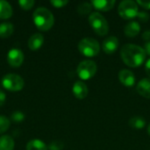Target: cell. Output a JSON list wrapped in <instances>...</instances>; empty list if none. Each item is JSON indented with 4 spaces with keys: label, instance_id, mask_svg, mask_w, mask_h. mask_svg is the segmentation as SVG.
<instances>
[{
    "label": "cell",
    "instance_id": "cell-30",
    "mask_svg": "<svg viewBox=\"0 0 150 150\" xmlns=\"http://www.w3.org/2000/svg\"><path fill=\"white\" fill-rule=\"evenodd\" d=\"M144 50H145V52H146L147 54L150 55V40L147 41L145 43V45H144Z\"/></svg>",
    "mask_w": 150,
    "mask_h": 150
},
{
    "label": "cell",
    "instance_id": "cell-31",
    "mask_svg": "<svg viewBox=\"0 0 150 150\" xmlns=\"http://www.w3.org/2000/svg\"><path fill=\"white\" fill-rule=\"evenodd\" d=\"M142 39L149 41L150 40V31H145L142 34Z\"/></svg>",
    "mask_w": 150,
    "mask_h": 150
},
{
    "label": "cell",
    "instance_id": "cell-11",
    "mask_svg": "<svg viewBox=\"0 0 150 150\" xmlns=\"http://www.w3.org/2000/svg\"><path fill=\"white\" fill-rule=\"evenodd\" d=\"M72 91H73V93L76 98L83 99L88 95V87L83 82L77 81L74 83L73 88H72Z\"/></svg>",
    "mask_w": 150,
    "mask_h": 150
},
{
    "label": "cell",
    "instance_id": "cell-9",
    "mask_svg": "<svg viewBox=\"0 0 150 150\" xmlns=\"http://www.w3.org/2000/svg\"><path fill=\"white\" fill-rule=\"evenodd\" d=\"M119 79L120 83L127 87H133L135 84L134 74L127 69H123L119 73Z\"/></svg>",
    "mask_w": 150,
    "mask_h": 150
},
{
    "label": "cell",
    "instance_id": "cell-22",
    "mask_svg": "<svg viewBox=\"0 0 150 150\" xmlns=\"http://www.w3.org/2000/svg\"><path fill=\"white\" fill-rule=\"evenodd\" d=\"M10 126H11L10 120L5 116L0 115V134L6 132L9 129Z\"/></svg>",
    "mask_w": 150,
    "mask_h": 150
},
{
    "label": "cell",
    "instance_id": "cell-15",
    "mask_svg": "<svg viewBox=\"0 0 150 150\" xmlns=\"http://www.w3.org/2000/svg\"><path fill=\"white\" fill-rule=\"evenodd\" d=\"M140 31H141V25L138 21H134V20L129 21L124 28L125 34L130 38H133L138 35Z\"/></svg>",
    "mask_w": 150,
    "mask_h": 150
},
{
    "label": "cell",
    "instance_id": "cell-20",
    "mask_svg": "<svg viewBox=\"0 0 150 150\" xmlns=\"http://www.w3.org/2000/svg\"><path fill=\"white\" fill-rule=\"evenodd\" d=\"M128 124H129V126L132 128H134V129H142L146 126V121H145V120L142 117L134 116V117H132L129 120Z\"/></svg>",
    "mask_w": 150,
    "mask_h": 150
},
{
    "label": "cell",
    "instance_id": "cell-33",
    "mask_svg": "<svg viewBox=\"0 0 150 150\" xmlns=\"http://www.w3.org/2000/svg\"><path fill=\"white\" fill-rule=\"evenodd\" d=\"M148 133H149V136H150V124H149V126L148 127Z\"/></svg>",
    "mask_w": 150,
    "mask_h": 150
},
{
    "label": "cell",
    "instance_id": "cell-28",
    "mask_svg": "<svg viewBox=\"0 0 150 150\" xmlns=\"http://www.w3.org/2000/svg\"><path fill=\"white\" fill-rule=\"evenodd\" d=\"M137 4L141 5L142 7L149 10L150 9V0H137L136 1Z\"/></svg>",
    "mask_w": 150,
    "mask_h": 150
},
{
    "label": "cell",
    "instance_id": "cell-5",
    "mask_svg": "<svg viewBox=\"0 0 150 150\" xmlns=\"http://www.w3.org/2000/svg\"><path fill=\"white\" fill-rule=\"evenodd\" d=\"M3 87L9 91H18L24 87L25 82L23 78L17 74H6L1 80Z\"/></svg>",
    "mask_w": 150,
    "mask_h": 150
},
{
    "label": "cell",
    "instance_id": "cell-24",
    "mask_svg": "<svg viewBox=\"0 0 150 150\" xmlns=\"http://www.w3.org/2000/svg\"><path fill=\"white\" fill-rule=\"evenodd\" d=\"M11 120L13 121V122H16V123H19V122H22L24 120H25V114L20 112V111H16L14 112L11 116Z\"/></svg>",
    "mask_w": 150,
    "mask_h": 150
},
{
    "label": "cell",
    "instance_id": "cell-10",
    "mask_svg": "<svg viewBox=\"0 0 150 150\" xmlns=\"http://www.w3.org/2000/svg\"><path fill=\"white\" fill-rule=\"evenodd\" d=\"M119 40L115 36H109L107 37L102 43V48L105 53L106 54H112L114 53L119 47Z\"/></svg>",
    "mask_w": 150,
    "mask_h": 150
},
{
    "label": "cell",
    "instance_id": "cell-18",
    "mask_svg": "<svg viewBox=\"0 0 150 150\" xmlns=\"http://www.w3.org/2000/svg\"><path fill=\"white\" fill-rule=\"evenodd\" d=\"M26 150H48V147L42 141L33 139L27 142Z\"/></svg>",
    "mask_w": 150,
    "mask_h": 150
},
{
    "label": "cell",
    "instance_id": "cell-7",
    "mask_svg": "<svg viewBox=\"0 0 150 150\" xmlns=\"http://www.w3.org/2000/svg\"><path fill=\"white\" fill-rule=\"evenodd\" d=\"M97 69L98 67L95 62L91 60H84L78 64L76 73L82 80H89L95 76Z\"/></svg>",
    "mask_w": 150,
    "mask_h": 150
},
{
    "label": "cell",
    "instance_id": "cell-4",
    "mask_svg": "<svg viewBox=\"0 0 150 150\" xmlns=\"http://www.w3.org/2000/svg\"><path fill=\"white\" fill-rule=\"evenodd\" d=\"M78 50L84 56L93 57L99 53L100 45L93 38H83L78 43Z\"/></svg>",
    "mask_w": 150,
    "mask_h": 150
},
{
    "label": "cell",
    "instance_id": "cell-23",
    "mask_svg": "<svg viewBox=\"0 0 150 150\" xmlns=\"http://www.w3.org/2000/svg\"><path fill=\"white\" fill-rule=\"evenodd\" d=\"M35 1L34 0H19L18 1V4L19 6L23 9V10H30L33 8V6L34 5Z\"/></svg>",
    "mask_w": 150,
    "mask_h": 150
},
{
    "label": "cell",
    "instance_id": "cell-12",
    "mask_svg": "<svg viewBox=\"0 0 150 150\" xmlns=\"http://www.w3.org/2000/svg\"><path fill=\"white\" fill-rule=\"evenodd\" d=\"M115 0H92L91 4L92 6L102 11H107L112 10L115 5Z\"/></svg>",
    "mask_w": 150,
    "mask_h": 150
},
{
    "label": "cell",
    "instance_id": "cell-2",
    "mask_svg": "<svg viewBox=\"0 0 150 150\" xmlns=\"http://www.w3.org/2000/svg\"><path fill=\"white\" fill-rule=\"evenodd\" d=\"M33 20L35 26L43 32L50 30L54 23L53 13L46 7H38L33 14Z\"/></svg>",
    "mask_w": 150,
    "mask_h": 150
},
{
    "label": "cell",
    "instance_id": "cell-29",
    "mask_svg": "<svg viewBox=\"0 0 150 150\" xmlns=\"http://www.w3.org/2000/svg\"><path fill=\"white\" fill-rule=\"evenodd\" d=\"M6 100V94L4 93V91L0 90V106L4 105V104L5 103Z\"/></svg>",
    "mask_w": 150,
    "mask_h": 150
},
{
    "label": "cell",
    "instance_id": "cell-21",
    "mask_svg": "<svg viewBox=\"0 0 150 150\" xmlns=\"http://www.w3.org/2000/svg\"><path fill=\"white\" fill-rule=\"evenodd\" d=\"M93 6L91 4V3H88V2H83L82 4H80L77 7V12L80 15H88L91 12Z\"/></svg>",
    "mask_w": 150,
    "mask_h": 150
},
{
    "label": "cell",
    "instance_id": "cell-32",
    "mask_svg": "<svg viewBox=\"0 0 150 150\" xmlns=\"http://www.w3.org/2000/svg\"><path fill=\"white\" fill-rule=\"evenodd\" d=\"M145 70L148 74V76H150V58L147 61L146 64H145Z\"/></svg>",
    "mask_w": 150,
    "mask_h": 150
},
{
    "label": "cell",
    "instance_id": "cell-16",
    "mask_svg": "<svg viewBox=\"0 0 150 150\" xmlns=\"http://www.w3.org/2000/svg\"><path fill=\"white\" fill-rule=\"evenodd\" d=\"M12 8L11 5L4 0H0V18L7 19L12 16Z\"/></svg>",
    "mask_w": 150,
    "mask_h": 150
},
{
    "label": "cell",
    "instance_id": "cell-17",
    "mask_svg": "<svg viewBox=\"0 0 150 150\" xmlns=\"http://www.w3.org/2000/svg\"><path fill=\"white\" fill-rule=\"evenodd\" d=\"M15 142L9 135H3L0 137V150H13Z\"/></svg>",
    "mask_w": 150,
    "mask_h": 150
},
{
    "label": "cell",
    "instance_id": "cell-8",
    "mask_svg": "<svg viewBox=\"0 0 150 150\" xmlns=\"http://www.w3.org/2000/svg\"><path fill=\"white\" fill-rule=\"evenodd\" d=\"M7 62L10 66L18 68L22 65L24 62V54L18 48H12L7 54Z\"/></svg>",
    "mask_w": 150,
    "mask_h": 150
},
{
    "label": "cell",
    "instance_id": "cell-1",
    "mask_svg": "<svg viewBox=\"0 0 150 150\" xmlns=\"http://www.w3.org/2000/svg\"><path fill=\"white\" fill-rule=\"evenodd\" d=\"M146 55L144 48L134 44H125L120 50L122 61L132 68L141 66L144 62Z\"/></svg>",
    "mask_w": 150,
    "mask_h": 150
},
{
    "label": "cell",
    "instance_id": "cell-19",
    "mask_svg": "<svg viewBox=\"0 0 150 150\" xmlns=\"http://www.w3.org/2000/svg\"><path fill=\"white\" fill-rule=\"evenodd\" d=\"M14 31V26L10 22H3L0 24V38L10 37Z\"/></svg>",
    "mask_w": 150,
    "mask_h": 150
},
{
    "label": "cell",
    "instance_id": "cell-27",
    "mask_svg": "<svg viewBox=\"0 0 150 150\" xmlns=\"http://www.w3.org/2000/svg\"><path fill=\"white\" fill-rule=\"evenodd\" d=\"M137 17H138L142 21L147 22V21L149 20V14L148 12H146V11H141V12L138 13Z\"/></svg>",
    "mask_w": 150,
    "mask_h": 150
},
{
    "label": "cell",
    "instance_id": "cell-14",
    "mask_svg": "<svg viewBox=\"0 0 150 150\" xmlns=\"http://www.w3.org/2000/svg\"><path fill=\"white\" fill-rule=\"evenodd\" d=\"M136 91L141 96L150 98V78L142 79L136 86Z\"/></svg>",
    "mask_w": 150,
    "mask_h": 150
},
{
    "label": "cell",
    "instance_id": "cell-6",
    "mask_svg": "<svg viewBox=\"0 0 150 150\" xmlns=\"http://www.w3.org/2000/svg\"><path fill=\"white\" fill-rule=\"evenodd\" d=\"M118 11L120 16L123 18L132 19L137 17L139 13L138 4L133 0H124L120 4L118 7Z\"/></svg>",
    "mask_w": 150,
    "mask_h": 150
},
{
    "label": "cell",
    "instance_id": "cell-25",
    "mask_svg": "<svg viewBox=\"0 0 150 150\" xmlns=\"http://www.w3.org/2000/svg\"><path fill=\"white\" fill-rule=\"evenodd\" d=\"M64 147V144L61 141H53L48 145L49 150H62Z\"/></svg>",
    "mask_w": 150,
    "mask_h": 150
},
{
    "label": "cell",
    "instance_id": "cell-26",
    "mask_svg": "<svg viewBox=\"0 0 150 150\" xmlns=\"http://www.w3.org/2000/svg\"><path fill=\"white\" fill-rule=\"evenodd\" d=\"M51 4L56 8H62L65 5H67L69 4L68 0H52L50 1Z\"/></svg>",
    "mask_w": 150,
    "mask_h": 150
},
{
    "label": "cell",
    "instance_id": "cell-13",
    "mask_svg": "<svg viewBox=\"0 0 150 150\" xmlns=\"http://www.w3.org/2000/svg\"><path fill=\"white\" fill-rule=\"evenodd\" d=\"M43 43H44L43 35L39 33H33L28 40V47L32 51H36L42 47Z\"/></svg>",
    "mask_w": 150,
    "mask_h": 150
},
{
    "label": "cell",
    "instance_id": "cell-3",
    "mask_svg": "<svg viewBox=\"0 0 150 150\" xmlns=\"http://www.w3.org/2000/svg\"><path fill=\"white\" fill-rule=\"evenodd\" d=\"M89 23L93 31L100 36H105L109 32L108 22L99 12H91L89 16Z\"/></svg>",
    "mask_w": 150,
    "mask_h": 150
}]
</instances>
